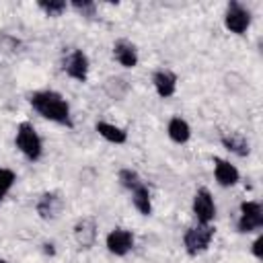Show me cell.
<instances>
[{"mask_svg":"<svg viewBox=\"0 0 263 263\" xmlns=\"http://www.w3.org/2000/svg\"><path fill=\"white\" fill-rule=\"evenodd\" d=\"M29 103L33 107V111H37L43 119L53 121L58 125L64 127H72V113H70V105L68 101L58 92V90H35L29 95Z\"/></svg>","mask_w":263,"mask_h":263,"instance_id":"1","label":"cell"},{"mask_svg":"<svg viewBox=\"0 0 263 263\" xmlns=\"http://www.w3.org/2000/svg\"><path fill=\"white\" fill-rule=\"evenodd\" d=\"M14 144L18 148V152L31 160V162H37L43 154V140L41 136L37 134L35 125L29 123V121H21L16 125V134H14Z\"/></svg>","mask_w":263,"mask_h":263,"instance_id":"2","label":"cell"},{"mask_svg":"<svg viewBox=\"0 0 263 263\" xmlns=\"http://www.w3.org/2000/svg\"><path fill=\"white\" fill-rule=\"evenodd\" d=\"M214 234H216V228L212 224H199V222H195L193 226H189L187 232H185V236H183V247H185L187 255L197 257V255L205 253L208 247H210V242H212V238H214Z\"/></svg>","mask_w":263,"mask_h":263,"instance_id":"3","label":"cell"},{"mask_svg":"<svg viewBox=\"0 0 263 263\" xmlns=\"http://www.w3.org/2000/svg\"><path fill=\"white\" fill-rule=\"evenodd\" d=\"M263 228V205L255 199H247L238 208V220H236V230L240 234H251L259 232Z\"/></svg>","mask_w":263,"mask_h":263,"instance_id":"4","label":"cell"},{"mask_svg":"<svg viewBox=\"0 0 263 263\" xmlns=\"http://www.w3.org/2000/svg\"><path fill=\"white\" fill-rule=\"evenodd\" d=\"M224 27L234 35H245L251 27V10L245 4L230 0L224 10Z\"/></svg>","mask_w":263,"mask_h":263,"instance_id":"5","label":"cell"},{"mask_svg":"<svg viewBox=\"0 0 263 263\" xmlns=\"http://www.w3.org/2000/svg\"><path fill=\"white\" fill-rule=\"evenodd\" d=\"M62 68H64L66 76H70V78L76 80V82H86V80H88L90 62H88V55H86L82 49H78V47L70 49V51L64 55Z\"/></svg>","mask_w":263,"mask_h":263,"instance_id":"6","label":"cell"},{"mask_svg":"<svg viewBox=\"0 0 263 263\" xmlns=\"http://www.w3.org/2000/svg\"><path fill=\"white\" fill-rule=\"evenodd\" d=\"M191 212H193V218L195 222L199 224H212L214 218H216V201H214V195L210 193V189L205 187H199L191 199Z\"/></svg>","mask_w":263,"mask_h":263,"instance_id":"7","label":"cell"},{"mask_svg":"<svg viewBox=\"0 0 263 263\" xmlns=\"http://www.w3.org/2000/svg\"><path fill=\"white\" fill-rule=\"evenodd\" d=\"M64 197H62V193L60 191H43L41 195H39V199H37V205H35V210H37V214H39V218L41 220H58L60 218V214L64 212Z\"/></svg>","mask_w":263,"mask_h":263,"instance_id":"8","label":"cell"},{"mask_svg":"<svg viewBox=\"0 0 263 263\" xmlns=\"http://www.w3.org/2000/svg\"><path fill=\"white\" fill-rule=\"evenodd\" d=\"M74 240L80 249H92L97 242V234H99V224L92 216H82L76 220L74 224Z\"/></svg>","mask_w":263,"mask_h":263,"instance_id":"9","label":"cell"},{"mask_svg":"<svg viewBox=\"0 0 263 263\" xmlns=\"http://www.w3.org/2000/svg\"><path fill=\"white\" fill-rule=\"evenodd\" d=\"M105 247L111 255L123 257L134 249V232L127 228H113L105 236Z\"/></svg>","mask_w":263,"mask_h":263,"instance_id":"10","label":"cell"},{"mask_svg":"<svg viewBox=\"0 0 263 263\" xmlns=\"http://www.w3.org/2000/svg\"><path fill=\"white\" fill-rule=\"evenodd\" d=\"M212 162H214V179H216V183L220 187H232V185H236L240 181V173L230 160L214 156Z\"/></svg>","mask_w":263,"mask_h":263,"instance_id":"11","label":"cell"},{"mask_svg":"<svg viewBox=\"0 0 263 263\" xmlns=\"http://www.w3.org/2000/svg\"><path fill=\"white\" fill-rule=\"evenodd\" d=\"M152 84H154V90L160 99H168L177 92V74L173 70H166V68H160L154 72L152 76Z\"/></svg>","mask_w":263,"mask_h":263,"instance_id":"12","label":"cell"},{"mask_svg":"<svg viewBox=\"0 0 263 263\" xmlns=\"http://www.w3.org/2000/svg\"><path fill=\"white\" fill-rule=\"evenodd\" d=\"M113 58L123 68H136L138 66V47L127 39H117L113 43Z\"/></svg>","mask_w":263,"mask_h":263,"instance_id":"13","label":"cell"},{"mask_svg":"<svg viewBox=\"0 0 263 263\" xmlns=\"http://www.w3.org/2000/svg\"><path fill=\"white\" fill-rule=\"evenodd\" d=\"M220 142H222V146L228 152H232V154H236L240 158L242 156H249V152H251V144H249V140L240 132H224L222 138H220Z\"/></svg>","mask_w":263,"mask_h":263,"instance_id":"14","label":"cell"},{"mask_svg":"<svg viewBox=\"0 0 263 263\" xmlns=\"http://www.w3.org/2000/svg\"><path fill=\"white\" fill-rule=\"evenodd\" d=\"M95 132L109 144H115V146H121L127 142V132L115 123H109V121H97L95 123Z\"/></svg>","mask_w":263,"mask_h":263,"instance_id":"15","label":"cell"},{"mask_svg":"<svg viewBox=\"0 0 263 263\" xmlns=\"http://www.w3.org/2000/svg\"><path fill=\"white\" fill-rule=\"evenodd\" d=\"M166 134L175 144H185L191 138V125L181 115H175V117H171V121L166 125Z\"/></svg>","mask_w":263,"mask_h":263,"instance_id":"16","label":"cell"},{"mask_svg":"<svg viewBox=\"0 0 263 263\" xmlns=\"http://www.w3.org/2000/svg\"><path fill=\"white\" fill-rule=\"evenodd\" d=\"M132 193V203H134V208L142 214V216H150L152 214V195H150V189H148V185L146 183H142V185H138L134 191H129Z\"/></svg>","mask_w":263,"mask_h":263,"instance_id":"17","label":"cell"},{"mask_svg":"<svg viewBox=\"0 0 263 263\" xmlns=\"http://www.w3.org/2000/svg\"><path fill=\"white\" fill-rule=\"evenodd\" d=\"M103 88H105V92H107L109 99L121 101V99H125L127 92H129V82H127L125 78H121V76H109V78L103 82Z\"/></svg>","mask_w":263,"mask_h":263,"instance_id":"18","label":"cell"},{"mask_svg":"<svg viewBox=\"0 0 263 263\" xmlns=\"http://www.w3.org/2000/svg\"><path fill=\"white\" fill-rule=\"evenodd\" d=\"M37 8L45 12V16H62L68 10V2L66 0H39Z\"/></svg>","mask_w":263,"mask_h":263,"instance_id":"19","label":"cell"},{"mask_svg":"<svg viewBox=\"0 0 263 263\" xmlns=\"http://www.w3.org/2000/svg\"><path fill=\"white\" fill-rule=\"evenodd\" d=\"M117 181H119V185L123 187V189H127V191H134L138 185H142L144 181H142V177L134 171V168H121L119 173H117Z\"/></svg>","mask_w":263,"mask_h":263,"instance_id":"20","label":"cell"},{"mask_svg":"<svg viewBox=\"0 0 263 263\" xmlns=\"http://www.w3.org/2000/svg\"><path fill=\"white\" fill-rule=\"evenodd\" d=\"M14 183H16V173L12 168L0 166V201L8 195V191L12 189Z\"/></svg>","mask_w":263,"mask_h":263,"instance_id":"21","label":"cell"},{"mask_svg":"<svg viewBox=\"0 0 263 263\" xmlns=\"http://www.w3.org/2000/svg\"><path fill=\"white\" fill-rule=\"evenodd\" d=\"M68 6H70V8H74L78 14L86 16V18L95 16V12H97V4H95L92 0H74V2H70Z\"/></svg>","mask_w":263,"mask_h":263,"instance_id":"22","label":"cell"},{"mask_svg":"<svg viewBox=\"0 0 263 263\" xmlns=\"http://www.w3.org/2000/svg\"><path fill=\"white\" fill-rule=\"evenodd\" d=\"M251 253L255 259H263V234H257V238L251 245Z\"/></svg>","mask_w":263,"mask_h":263,"instance_id":"23","label":"cell"},{"mask_svg":"<svg viewBox=\"0 0 263 263\" xmlns=\"http://www.w3.org/2000/svg\"><path fill=\"white\" fill-rule=\"evenodd\" d=\"M43 251H45V253H49V255H53V253H55L53 242H45V245H43Z\"/></svg>","mask_w":263,"mask_h":263,"instance_id":"24","label":"cell"},{"mask_svg":"<svg viewBox=\"0 0 263 263\" xmlns=\"http://www.w3.org/2000/svg\"><path fill=\"white\" fill-rule=\"evenodd\" d=\"M0 263H10V261L8 259H0Z\"/></svg>","mask_w":263,"mask_h":263,"instance_id":"25","label":"cell"}]
</instances>
